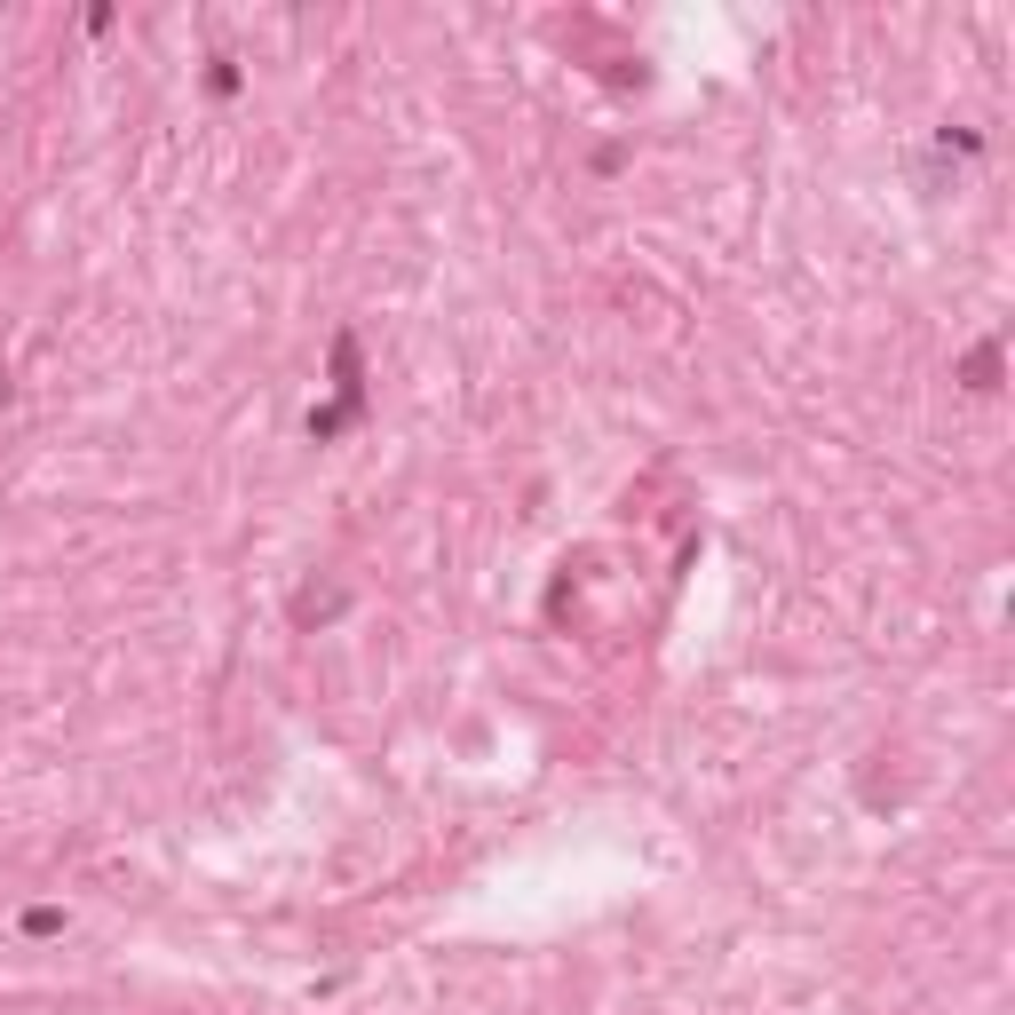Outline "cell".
Masks as SVG:
<instances>
[{
    "mask_svg": "<svg viewBox=\"0 0 1015 1015\" xmlns=\"http://www.w3.org/2000/svg\"><path fill=\"white\" fill-rule=\"evenodd\" d=\"M968 389H1000V349H992V341L968 357Z\"/></svg>",
    "mask_w": 1015,
    "mask_h": 1015,
    "instance_id": "obj_1",
    "label": "cell"
}]
</instances>
